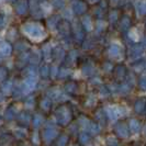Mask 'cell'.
I'll list each match as a JSON object with an SVG mask.
<instances>
[]
</instances>
